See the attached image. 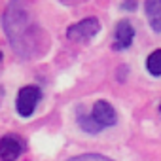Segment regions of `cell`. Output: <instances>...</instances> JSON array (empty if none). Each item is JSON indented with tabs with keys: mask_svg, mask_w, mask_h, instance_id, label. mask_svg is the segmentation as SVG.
Masks as SVG:
<instances>
[{
	"mask_svg": "<svg viewBox=\"0 0 161 161\" xmlns=\"http://www.w3.org/2000/svg\"><path fill=\"white\" fill-rule=\"evenodd\" d=\"M66 161H116V159H110V157L101 155V153H82V155H74Z\"/></svg>",
	"mask_w": 161,
	"mask_h": 161,
	"instance_id": "obj_10",
	"label": "cell"
},
{
	"mask_svg": "<svg viewBox=\"0 0 161 161\" xmlns=\"http://www.w3.org/2000/svg\"><path fill=\"white\" fill-rule=\"evenodd\" d=\"M101 31V23L95 17H87L84 21H80L72 27L66 29V38L74 40V42H87L91 38H95Z\"/></svg>",
	"mask_w": 161,
	"mask_h": 161,
	"instance_id": "obj_3",
	"label": "cell"
},
{
	"mask_svg": "<svg viewBox=\"0 0 161 161\" xmlns=\"http://www.w3.org/2000/svg\"><path fill=\"white\" fill-rule=\"evenodd\" d=\"M4 32L14 51L23 59L42 57L49 47V34L44 27L21 6L10 4L2 17Z\"/></svg>",
	"mask_w": 161,
	"mask_h": 161,
	"instance_id": "obj_1",
	"label": "cell"
},
{
	"mask_svg": "<svg viewBox=\"0 0 161 161\" xmlns=\"http://www.w3.org/2000/svg\"><path fill=\"white\" fill-rule=\"evenodd\" d=\"M146 70L152 76H161V49H155L146 59Z\"/></svg>",
	"mask_w": 161,
	"mask_h": 161,
	"instance_id": "obj_9",
	"label": "cell"
},
{
	"mask_svg": "<svg viewBox=\"0 0 161 161\" xmlns=\"http://www.w3.org/2000/svg\"><path fill=\"white\" fill-rule=\"evenodd\" d=\"M78 125L82 127L86 133H91V135H97L103 131V127L93 119V116H87L84 112H78Z\"/></svg>",
	"mask_w": 161,
	"mask_h": 161,
	"instance_id": "obj_8",
	"label": "cell"
},
{
	"mask_svg": "<svg viewBox=\"0 0 161 161\" xmlns=\"http://www.w3.org/2000/svg\"><path fill=\"white\" fill-rule=\"evenodd\" d=\"M0 61H2V51H0Z\"/></svg>",
	"mask_w": 161,
	"mask_h": 161,
	"instance_id": "obj_12",
	"label": "cell"
},
{
	"mask_svg": "<svg viewBox=\"0 0 161 161\" xmlns=\"http://www.w3.org/2000/svg\"><path fill=\"white\" fill-rule=\"evenodd\" d=\"M114 38H116V42H114V49H127V47L133 44V38H135V27H133L129 21L121 19V21L116 25Z\"/></svg>",
	"mask_w": 161,
	"mask_h": 161,
	"instance_id": "obj_6",
	"label": "cell"
},
{
	"mask_svg": "<svg viewBox=\"0 0 161 161\" xmlns=\"http://www.w3.org/2000/svg\"><path fill=\"white\" fill-rule=\"evenodd\" d=\"M159 112H161V106H159Z\"/></svg>",
	"mask_w": 161,
	"mask_h": 161,
	"instance_id": "obj_13",
	"label": "cell"
},
{
	"mask_svg": "<svg viewBox=\"0 0 161 161\" xmlns=\"http://www.w3.org/2000/svg\"><path fill=\"white\" fill-rule=\"evenodd\" d=\"M63 4H80V2H86V0H61Z\"/></svg>",
	"mask_w": 161,
	"mask_h": 161,
	"instance_id": "obj_11",
	"label": "cell"
},
{
	"mask_svg": "<svg viewBox=\"0 0 161 161\" xmlns=\"http://www.w3.org/2000/svg\"><path fill=\"white\" fill-rule=\"evenodd\" d=\"M21 153H23V142L17 136L6 135L0 138V159L2 161H15Z\"/></svg>",
	"mask_w": 161,
	"mask_h": 161,
	"instance_id": "obj_5",
	"label": "cell"
},
{
	"mask_svg": "<svg viewBox=\"0 0 161 161\" xmlns=\"http://www.w3.org/2000/svg\"><path fill=\"white\" fill-rule=\"evenodd\" d=\"M91 116H93V119H95L103 129H104V127H114L116 121H118L116 110H114V106H112L108 101H97V103L93 104Z\"/></svg>",
	"mask_w": 161,
	"mask_h": 161,
	"instance_id": "obj_4",
	"label": "cell"
},
{
	"mask_svg": "<svg viewBox=\"0 0 161 161\" xmlns=\"http://www.w3.org/2000/svg\"><path fill=\"white\" fill-rule=\"evenodd\" d=\"M144 12L150 27L155 32H161V0H146Z\"/></svg>",
	"mask_w": 161,
	"mask_h": 161,
	"instance_id": "obj_7",
	"label": "cell"
},
{
	"mask_svg": "<svg viewBox=\"0 0 161 161\" xmlns=\"http://www.w3.org/2000/svg\"><path fill=\"white\" fill-rule=\"evenodd\" d=\"M40 97H42V91H40L38 86H25V87H21L19 93H17V101H15L17 114L21 118H31L32 112L38 106Z\"/></svg>",
	"mask_w": 161,
	"mask_h": 161,
	"instance_id": "obj_2",
	"label": "cell"
}]
</instances>
